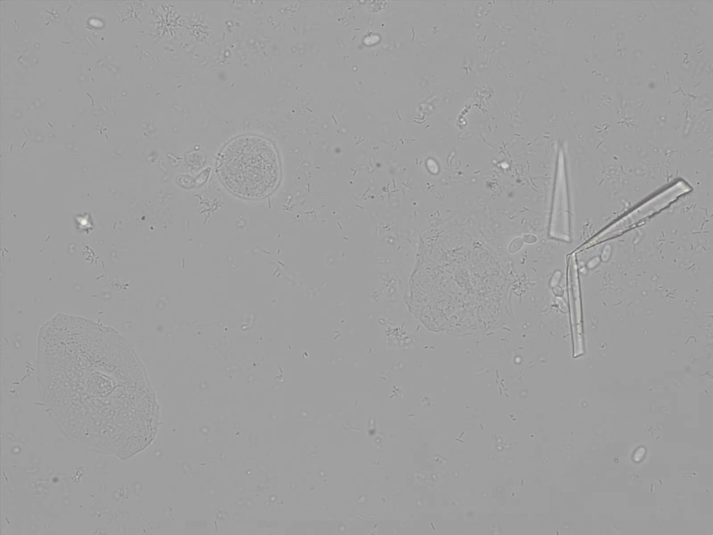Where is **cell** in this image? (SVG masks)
Segmentation results:
<instances>
[{
  "label": "cell",
  "instance_id": "3",
  "mask_svg": "<svg viewBox=\"0 0 713 535\" xmlns=\"http://www.w3.org/2000/svg\"><path fill=\"white\" fill-rule=\"evenodd\" d=\"M689 190L690 189L687 186V185L681 184V183L679 182L675 186L667 189L665 192L654 197L652 199L648 201L633 212H630L620 221L616 222L613 225L609 226L598 235L594 237L591 241H589L586 245L584 244L583 247L585 248L586 247L593 246L595 243L604 241L606 238H610L622 233V231H625L634 224L639 222L641 219H645L653 213L661 210L673 201V200L676 199L682 194L689 192Z\"/></svg>",
  "mask_w": 713,
  "mask_h": 535
},
{
  "label": "cell",
  "instance_id": "4",
  "mask_svg": "<svg viewBox=\"0 0 713 535\" xmlns=\"http://www.w3.org/2000/svg\"><path fill=\"white\" fill-rule=\"evenodd\" d=\"M563 173H558L551 216L550 235L555 238H567V210Z\"/></svg>",
  "mask_w": 713,
  "mask_h": 535
},
{
  "label": "cell",
  "instance_id": "1",
  "mask_svg": "<svg viewBox=\"0 0 713 535\" xmlns=\"http://www.w3.org/2000/svg\"><path fill=\"white\" fill-rule=\"evenodd\" d=\"M37 367L42 400L73 441L123 459L151 440L146 378L114 329L58 313L39 331Z\"/></svg>",
  "mask_w": 713,
  "mask_h": 535
},
{
  "label": "cell",
  "instance_id": "2",
  "mask_svg": "<svg viewBox=\"0 0 713 535\" xmlns=\"http://www.w3.org/2000/svg\"><path fill=\"white\" fill-rule=\"evenodd\" d=\"M217 171L224 186L233 194L248 199L271 194L281 176L276 149L269 140L244 135L230 141L220 153Z\"/></svg>",
  "mask_w": 713,
  "mask_h": 535
}]
</instances>
